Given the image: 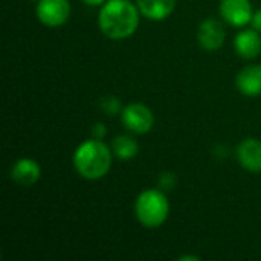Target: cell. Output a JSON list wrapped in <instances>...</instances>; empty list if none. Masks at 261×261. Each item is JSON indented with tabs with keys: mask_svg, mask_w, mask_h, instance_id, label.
Here are the masks:
<instances>
[{
	"mask_svg": "<svg viewBox=\"0 0 261 261\" xmlns=\"http://www.w3.org/2000/svg\"><path fill=\"white\" fill-rule=\"evenodd\" d=\"M139 14L138 5L132 0H107L101 6L98 24L106 37L122 40L136 32Z\"/></svg>",
	"mask_w": 261,
	"mask_h": 261,
	"instance_id": "6da1fadb",
	"label": "cell"
},
{
	"mask_svg": "<svg viewBox=\"0 0 261 261\" xmlns=\"http://www.w3.org/2000/svg\"><path fill=\"white\" fill-rule=\"evenodd\" d=\"M113 151L101 141H84L73 154V167L76 173L86 180L102 179L112 168Z\"/></svg>",
	"mask_w": 261,
	"mask_h": 261,
	"instance_id": "7a4b0ae2",
	"label": "cell"
},
{
	"mask_svg": "<svg viewBox=\"0 0 261 261\" xmlns=\"http://www.w3.org/2000/svg\"><path fill=\"white\" fill-rule=\"evenodd\" d=\"M135 214L144 228H159L170 214V203L162 190L142 191L135 203Z\"/></svg>",
	"mask_w": 261,
	"mask_h": 261,
	"instance_id": "3957f363",
	"label": "cell"
},
{
	"mask_svg": "<svg viewBox=\"0 0 261 261\" xmlns=\"http://www.w3.org/2000/svg\"><path fill=\"white\" fill-rule=\"evenodd\" d=\"M121 121L127 130L136 135H144L153 128L154 116H153V112L147 106L141 102H132L122 109Z\"/></svg>",
	"mask_w": 261,
	"mask_h": 261,
	"instance_id": "277c9868",
	"label": "cell"
},
{
	"mask_svg": "<svg viewBox=\"0 0 261 261\" xmlns=\"http://www.w3.org/2000/svg\"><path fill=\"white\" fill-rule=\"evenodd\" d=\"M35 14L44 26L58 28L69 20L70 3L69 0H38Z\"/></svg>",
	"mask_w": 261,
	"mask_h": 261,
	"instance_id": "5b68a950",
	"label": "cell"
},
{
	"mask_svg": "<svg viewBox=\"0 0 261 261\" xmlns=\"http://www.w3.org/2000/svg\"><path fill=\"white\" fill-rule=\"evenodd\" d=\"M225 38H226V31L220 20L206 18L200 23L197 29V41L205 50L214 52L220 49L225 43Z\"/></svg>",
	"mask_w": 261,
	"mask_h": 261,
	"instance_id": "8992f818",
	"label": "cell"
},
{
	"mask_svg": "<svg viewBox=\"0 0 261 261\" xmlns=\"http://www.w3.org/2000/svg\"><path fill=\"white\" fill-rule=\"evenodd\" d=\"M220 14L223 20L228 21L229 24L242 28L251 23L254 9L249 0H222Z\"/></svg>",
	"mask_w": 261,
	"mask_h": 261,
	"instance_id": "52a82bcc",
	"label": "cell"
},
{
	"mask_svg": "<svg viewBox=\"0 0 261 261\" xmlns=\"http://www.w3.org/2000/svg\"><path fill=\"white\" fill-rule=\"evenodd\" d=\"M237 159L239 164L251 171L260 173L261 171V141L255 138H248L240 142L237 148Z\"/></svg>",
	"mask_w": 261,
	"mask_h": 261,
	"instance_id": "ba28073f",
	"label": "cell"
},
{
	"mask_svg": "<svg viewBox=\"0 0 261 261\" xmlns=\"http://www.w3.org/2000/svg\"><path fill=\"white\" fill-rule=\"evenodd\" d=\"M40 176H41L40 165L37 164V161L29 158L18 159L11 168V179L21 187L34 185L35 182H38Z\"/></svg>",
	"mask_w": 261,
	"mask_h": 261,
	"instance_id": "9c48e42d",
	"label": "cell"
},
{
	"mask_svg": "<svg viewBox=\"0 0 261 261\" xmlns=\"http://www.w3.org/2000/svg\"><path fill=\"white\" fill-rule=\"evenodd\" d=\"M234 47L239 57L245 60H252L258 57L261 52V35L258 31L252 29H243L236 35Z\"/></svg>",
	"mask_w": 261,
	"mask_h": 261,
	"instance_id": "30bf717a",
	"label": "cell"
},
{
	"mask_svg": "<svg viewBox=\"0 0 261 261\" xmlns=\"http://www.w3.org/2000/svg\"><path fill=\"white\" fill-rule=\"evenodd\" d=\"M237 89L246 96L261 95V64H251L242 69L236 80Z\"/></svg>",
	"mask_w": 261,
	"mask_h": 261,
	"instance_id": "8fae6325",
	"label": "cell"
},
{
	"mask_svg": "<svg viewBox=\"0 0 261 261\" xmlns=\"http://www.w3.org/2000/svg\"><path fill=\"white\" fill-rule=\"evenodd\" d=\"M136 5L144 17L153 21H161L171 15L176 0H136Z\"/></svg>",
	"mask_w": 261,
	"mask_h": 261,
	"instance_id": "7c38bea8",
	"label": "cell"
},
{
	"mask_svg": "<svg viewBox=\"0 0 261 261\" xmlns=\"http://www.w3.org/2000/svg\"><path fill=\"white\" fill-rule=\"evenodd\" d=\"M112 151L119 161H128L138 154L139 145L133 138L122 135V136H116L112 141Z\"/></svg>",
	"mask_w": 261,
	"mask_h": 261,
	"instance_id": "4fadbf2b",
	"label": "cell"
},
{
	"mask_svg": "<svg viewBox=\"0 0 261 261\" xmlns=\"http://www.w3.org/2000/svg\"><path fill=\"white\" fill-rule=\"evenodd\" d=\"M99 106H101L102 112L107 113L109 116L121 115V112H122V109H124L122 104H121V101H119L116 96H113V95H106V96H102L101 101H99Z\"/></svg>",
	"mask_w": 261,
	"mask_h": 261,
	"instance_id": "5bb4252c",
	"label": "cell"
},
{
	"mask_svg": "<svg viewBox=\"0 0 261 261\" xmlns=\"http://www.w3.org/2000/svg\"><path fill=\"white\" fill-rule=\"evenodd\" d=\"M159 190L162 191H171L176 187V176L173 173H164L159 176Z\"/></svg>",
	"mask_w": 261,
	"mask_h": 261,
	"instance_id": "9a60e30c",
	"label": "cell"
},
{
	"mask_svg": "<svg viewBox=\"0 0 261 261\" xmlns=\"http://www.w3.org/2000/svg\"><path fill=\"white\" fill-rule=\"evenodd\" d=\"M106 135H107V128H106L104 124L98 122V124L93 125V128H92V136H93L95 139H101V141H102Z\"/></svg>",
	"mask_w": 261,
	"mask_h": 261,
	"instance_id": "2e32d148",
	"label": "cell"
},
{
	"mask_svg": "<svg viewBox=\"0 0 261 261\" xmlns=\"http://www.w3.org/2000/svg\"><path fill=\"white\" fill-rule=\"evenodd\" d=\"M251 24L255 31H258L261 34V9L255 11L254 15H252V20H251Z\"/></svg>",
	"mask_w": 261,
	"mask_h": 261,
	"instance_id": "e0dca14e",
	"label": "cell"
},
{
	"mask_svg": "<svg viewBox=\"0 0 261 261\" xmlns=\"http://www.w3.org/2000/svg\"><path fill=\"white\" fill-rule=\"evenodd\" d=\"M89 6H102L107 0H83Z\"/></svg>",
	"mask_w": 261,
	"mask_h": 261,
	"instance_id": "ac0fdd59",
	"label": "cell"
}]
</instances>
